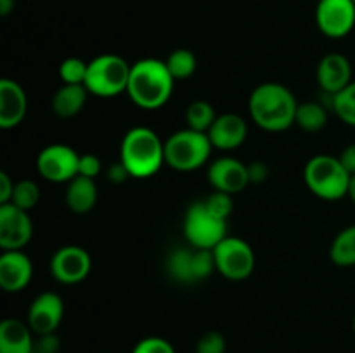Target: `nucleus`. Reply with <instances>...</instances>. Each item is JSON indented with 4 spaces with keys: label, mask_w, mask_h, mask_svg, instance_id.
I'll return each mask as SVG.
<instances>
[{
    "label": "nucleus",
    "mask_w": 355,
    "mask_h": 353,
    "mask_svg": "<svg viewBox=\"0 0 355 353\" xmlns=\"http://www.w3.org/2000/svg\"><path fill=\"white\" fill-rule=\"evenodd\" d=\"M253 123L266 132H284L295 125L298 102L288 87L267 82L257 87L248 100Z\"/></svg>",
    "instance_id": "1"
},
{
    "label": "nucleus",
    "mask_w": 355,
    "mask_h": 353,
    "mask_svg": "<svg viewBox=\"0 0 355 353\" xmlns=\"http://www.w3.org/2000/svg\"><path fill=\"white\" fill-rule=\"evenodd\" d=\"M173 83L175 80L170 75L165 61L146 57L132 64L127 93L141 109H159L168 102Z\"/></svg>",
    "instance_id": "2"
},
{
    "label": "nucleus",
    "mask_w": 355,
    "mask_h": 353,
    "mask_svg": "<svg viewBox=\"0 0 355 353\" xmlns=\"http://www.w3.org/2000/svg\"><path fill=\"white\" fill-rule=\"evenodd\" d=\"M120 161L134 179H149L165 165V142L151 128H130L121 138Z\"/></svg>",
    "instance_id": "3"
},
{
    "label": "nucleus",
    "mask_w": 355,
    "mask_h": 353,
    "mask_svg": "<svg viewBox=\"0 0 355 353\" xmlns=\"http://www.w3.org/2000/svg\"><path fill=\"white\" fill-rule=\"evenodd\" d=\"M350 173L338 158L318 154L305 165L304 179L309 190L324 201H338L349 194Z\"/></svg>",
    "instance_id": "4"
},
{
    "label": "nucleus",
    "mask_w": 355,
    "mask_h": 353,
    "mask_svg": "<svg viewBox=\"0 0 355 353\" xmlns=\"http://www.w3.org/2000/svg\"><path fill=\"white\" fill-rule=\"evenodd\" d=\"M211 149L208 134L184 128L165 141V163L177 172H193L208 161Z\"/></svg>",
    "instance_id": "5"
},
{
    "label": "nucleus",
    "mask_w": 355,
    "mask_h": 353,
    "mask_svg": "<svg viewBox=\"0 0 355 353\" xmlns=\"http://www.w3.org/2000/svg\"><path fill=\"white\" fill-rule=\"evenodd\" d=\"M130 68L121 55L101 54L89 62L85 87L89 93L103 99L116 97L127 92Z\"/></svg>",
    "instance_id": "6"
},
{
    "label": "nucleus",
    "mask_w": 355,
    "mask_h": 353,
    "mask_svg": "<svg viewBox=\"0 0 355 353\" xmlns=\"http://www.w3.org/2000/svg\"><path fill=\"white\" fill-rule=\"evenodd\" d=\"M182 228L187 244L194 248L214 249L222 239L227 237V221L215 217L205 201H196L187 208Z\"/></svg>",
    "instance_id": "7"
},
{
    "label": "nucleus",
    "mask_w": 355,
    "mask_h": 353,
    "mask_svg": "<svg viewBox=\"0 0 355 353\" xmlns=\"http://www.w3.org/2000/svg\"><path fill=\"white\" fill-rule=\"evenodd\" d=\"M166 272L180 284H193L208 279L211 273L217 272L214 251L194 246L173 249L166 258Z\"/></svg>",
    "instance_id": "8"
},
{
    "label": "nucleus",
    "mask_w": 355,
    "mask_h": 353,
    "mask_svg": "<svg viewBox=\"0 0 355 353\" xmlns=\"http://www.w3.org/2000/svg\"><path fill=\"white\" fill-rule=\"evenodd\" d=\"M217 272L229 280H245L255 270V251L241 237L227 235L214 249Z\"/></svg>",
    "instance_id": "9"
},
{
    "label": "nucleus",
    "mask_w": 355,
    "mask_h": 353,
    "mask_svg": "<svg viewBox=\"0 0 355 353\" xmlns=\"http://www.w3.org/2000/svg\"><path fill=\"white\" fill-rule=\"evenodd\" d=\"M80 154L66 144H51L37 156V172L54 183H68L78 175Z\"/></svg>",
    "instance_id": "10"
},
{
    "label": "nucleus",
    "mask_w": 355,
    "mask_h": 353,
    "mask_svg": "<svg viewBox=\"0 0 355 353\" xmlns=\"http://www.w3.org/2000/svg\"><path fill=\"white\" fill-rule=\"evenodd\" d=\"M315 24L329 38H343L355 26L354 0H319L315 7Z\"/></svg>",
    "instance_id": "11"
},
{
    "label": "nucleus",
    "mask_w": 355,
    "mask_h": 353,
    "mask_svg": "<svg viewBox=\"0 0 355 353\" xmlns=\"http://www.w3.org/2000/svg\"><path fill=\"white\" fill-rule=\"evenodd\" d=\"M33 235V221L30 211L14 206L12 203L0 204V248L2 251L24 249Z\"/></svg>",
    "instance_id": "12"
},
{
    "label": "nucleus",
    "mask_w": 355,
    "mask_h": 353,
    "mask_svg": "<svg viewBox=\"0 0 355 353\" xmlns=\"http://www.w3.org/2000/svg\"><path fill=\"white\" fill-rule=\"evenodd\" d=\"M92 260L83 248L75 244L62 246L52 255L51 273L61 284H78L90 273Z\"/></svg>",
    "instance_id": "13"
},
{
    "label": "nucleus",
    "mask_w": 355,
    "mask_h": 353,
    "mask_svg": "<svg viewBox=\"0 0 355 353\" xmlns=\"http://www.w3.org/2000/svg\"><path fill=\"white\" fill-rule=\"evenodd\" d=\"M64 317V303L58 293H40L28 308V325L35 334H52Z\"/></svg>",
    "instance_id": "14"
},
{
    "label": "nucleus",
    "mask_w": 355,
    "mask_h": 353,
    "mask_svg": "<svg viewBox=\"0 0 355 353\" xmlns=\"http://www.w3.org/2000/svg\"><path fill=\"white\" fill-rule=\"evenodd\" d=\"M208 182L214 187V190H222L227 194H239L248 187V166L239 159L224 156V158L215 159L208 166Z\"/></svg>",
    "instance_id": "15"
},
{
    "label": "nucleus",
    "mask_w": 355,
    "mask_h": 353,
    "mask_svg": "<svg viewBox=\"0 0 355 353\" xmlns=\"http://www.w3.org/2000/svg\"><path fill=\"white\" fill-rule=\"evenodd\" d=\"M33 279V263L23 249L0 255V287L6 293H19Z\"/></svg>",
    "instance_id": "16"
},
{
    "label": "nucleus",
    "mask_w": 355,
    "mask_h": 353,
    "mask_svg": "<svg viewBox=\"0 0 355 353\" xmlns=\"http://www.w3.org/2000/svg\"><path fill=\"white\" fill-rule=\"evenodd\" d=\"M315 76H318V83L324 96H336L354 82L352 64L347 55L331 52L319 61Z\"/></svg>",
    "instance_id": "17"
},
{
    "label": "nucleus",
    "mask_w": 355,
    "mask_h": 353,
    "mask_svg": "<svg viewBox=\"0 0 355 353\" xmlns=\"http://www.w3.org/2000/svg\"><path fill=\"white\" fill-rule=\"evenodd\" d=\"M26 111L28 99L23 87L16 80H0V128H16L24 120Z\"/></svg>",
    "instance_id": "18"
},
{
    "label": "nucleus",
    "mask_w": 355,
    "mask_h": 353,
    "mask_svg": "<svg viewBox=\"0 0 355 353\" xmlns=\"http://www.w3.org/2000/svg\"><path fill=\"white\" fill-rule=\"evenodd\" d=\"M246 135H248V125L239 114L234 113L218 114L217 120L208 130V138H210L211 145L214 149H220V151L238 149L246 141Z\"/></svg>",
    "instance_id": "19"
},
{
    "label": "nucleus",
    "mask_w": 355,
    "mask_h": 353,
    "mask_svg": "<svg viewBox=\"0 0 355 353\" xmlns=\"http://www.w3.org/2000/svg\"><path fill=\"white\" fill-rule=\"evenodd\" d=\"M35 332L28 322L19 318H3L0 324V353H30Z\"/></svg>",
    "instance_id": "20"
},
{
    "label": "nucleus",
    "mask_w": 355,
    "mask_h": 353,
    "mask_svg": "<svg viewBox=\"0 0 355 353\" xmlns=\"http://www.w3.org/2000/svg\"><path fill=\"white\" fill-rule=\"evenodd\" d=\"M66 206L76 215H85L96 206L97 203V183L96 179L76 175L71 182H68L64 194Z\"/></svg>",
    "instance_id": "21"
},
{
    "label": "nucleus",
    "mask_w": 355,
    "mask_h": 353,
    "mask_svg": "<svg viewBox=\"0 0 355 353\" xmlns=\"http://www.w3.org/2000/svg\"><path fill=\"white\" fill-rule=\"evenodd\" d=\"M89 90L85 85H64L52 97V111L59 118H73L83 109Z\"/></svg>",
    "instance_id": "22"
},
{
    "label": "nucleus",
    "mask_w": 355,
    "mask_h": 353,
    "mask_svg": "<svg viewBox=\"0 0 355 353\" xmlns=\"http://www.w3.org/2000/svg\"><path fill=\"white\" fill-rule=\"evenodd\" d=\"M328 123V109L322 102L309 100V102H298L295 125L305 132H319Z\"/></svg>",
    "instance_id": "23"
},
{
    "label": "nucleus",
    "mask_w": 355,
    "mask_h": 353,
    "mask_svg": "<svg viewBox=\"0 0 355 353\" xmlns=\"http://www.w3.org/2000/svg\"><path fill=\"white\" fill-rule=\"evenodd\" d=\"M329 258L338 266H355V225L336 234L329 248Z\"/></svg>",
    "instance_id": "24"
},
{
    "label": "nucleus",
    "mask_w": 355,
    "mask_h": 353,
    "mask_svg": "<svg viewBox=\"0 0 355 353\" xmlns=\"http://www.w3.org/2000/svg\"><path fill=\"white\" fill-rule=\"evenodd\" d=\"M218 114H215L214 106L207 100H194L187 106L186 111V121L187 128L196 132H203L208 134V130L211 128L214 121L217 120Z\"/></svg>",
    "instance_id": "25"
},
{
    "label": "nucleus",
    "mask_w": 355,
    "mask_h": 353,
    "mask_svg": "<svg viewBox=\"0 0 355 353\" xmlns=\"http://www.w3.org/2000/svg\"><path fill=\"white\" fill-rule=\"evenodd\" d=\"M165 64L168 68L170 75L177 82V80H187L194 75L198 68V59L189 48H177L166 57Z\"/></svg>",
    "instance_id": "26"
},
{
    "label": "nucleus",
    "mask_w": 355,
    "mask_h": 353,
    "mask_svg": "<svg viewBox=\"0 0 355 353\" xmlns=\"http://www.w3.org/2000/svg\"><path fill=\"white\" fill-rule=\"evenodd\" d=\"M329 106L349 127H355V80L336 96H329Z\"/></svg>",
    "instance_id": "27"
},
{
    "label": "nucleus",
    "mask_w": 355,
    "mask_h": 353,
    "mask_svg": "<svg viewBox=\"0 0 355 353\" xmlns=\"http://www.w3.org/2000/svg\"><path fill=\"white\" fill-rule=\"evenodd\" d=\"M38 201H40V187L37 185V182H33V180H19V182H16L12 201H10L14 206L30 211L37 206Z\"/></svg>",
    "instance_id": "28"
},
{
    "label": "nucleus",
    "mask_w": 355,
    "mask_h": 353,
    "mask_svg": "<svg viewBox=\"0 0 355 353\" xmlns=\"http://www.w3.org/2000/svg\"><path fill=\"white\" fill-rule=\"evenodd\" d=\"M89 62L80 57H68L59 66V76L64 85H85Z\"/></svg>",
    "instance_id": "29"
},
{
    "label": "nucleus",
    "mask_w": 355,
    "mask_h": 353,
    "mask_svg": "<svg viewBox=\"0 0 355 353\" xmlns=\"http://www.w3.org/2000/svg\"><path fill=\"white\" fill-rule=\"evenodd\" d=\"M208 210L215 215V217L222 218V220L227 221V218L231 217L232 210H234V204H232V194L222 192V190H214L210 196L205 199Z\"/></svg>",
    "instance_id": "30"
},
{
    "label": "nucleus",
    "mask_w": 355,
    "mask_h": 353,
    "mask_svg": "<svg viewBox=\"0 0 355 353\" xmlns=\"http://www.w3.org/2000/svg\"><path fill=\"white\" fill-rule=\"evenodd\" d=\"M227 343L222 332L208 331L198 339L196 353H225Z\"/></svg>",
    "instance_id": "31"
},
{
    "label": "nucleus",
    "mask_w": 355,
    "mask_h": 353,
    "mask_svg": "<svg viewBox=\"0 0 355 353\" xmlns=\"http://www.w3.org/2000/svg\"><path fill=\"white\" fill-rule=\"evenodd\" d=\"M132 353H175L172 343L159 336H149L134 346Z\"/></svg>",
    "instance_id": "32"
},
{
    "label": "nucleus",
    "mask_w": 355,
    "mask_h": 353,
    "mask_svg": "<svg viewBox=\"0 0 355 353\" xmlns=\"http://www.w3.org/2000/svg\"><path fill=\"white\" fill-rule=\"evenodd\" d=\"M59 350H61V339L55 332H52V334H35L30 353H59Z\"/></svg>",
    "instance_id": "33"
},
{
    "label": "nucleus",
    "mask_w": 355,
    "mask_h": 353,
    "mask_svg": "<svg viewBox=\"0 0 355 353\" xmlns=\"http://www.w3.org/2000/svg\"><path fill=\"white\" fill-rule=\"evenodd\" d=\"M103 170V163H101L99 156L92 154V152H85L80 154L78 163V175L89 176V179H96Z\"/></svg>",
    "instance_id": "34"
},
{
    "label": "nucleus",
    "mask_w": 355,
    "mask_h": 353,
    "mask_svg": "<svg viewBox=\"0 0 355 353\" xmlns=\"http://www.w3.org/2000/svg\"><path fill=\"white\" fill-rule=\"evenodd\" d=\"M246 166H248L250 183H262L266 182L267 176H269V166L263 161H252Z\"/></svg>",
    "instance_id": "35"
},
{
    "label": "nucleus",
    "mask_w": 355,
    "mask_h": 353,
    "mask_svg": "<svg viewBox=\"0 0 355 353\" xmlns=\"http://www.w3.org/2000/svg\"><path fill=\"white\" fill-rule=\"evenodd\" d=\"M107 180H110L111 183H123L125 180L130 179V173H128V170L125 168V165L121 161H116L113 163V165L107 168Z\"/></svg>",
    "instance_id": "36"
},
{
    "label": "nucleus",
    "mask_w": 355,
    "mask_h": 353,
    "mask_svg": "<svg viewBox=\"0 0 355 353\" xmlns=\"http://www.w3.org/2000/svg\"><path fill=\"white\" fill-rule=\"evenodd\" d=\"M14 185L16 182H12V179L6 172L0 173V204H7L12 201Z\"/></svg>",
    "instance_id": "37"
},
{
    "label": "nucleus",
    "mask_w": 355,
    "mask_h": 353,
    "mask_svg": "<svg viewBox=\"0 0 355 353\" xmlns=\"http://www.w3.org/2000/svg\"><path fill=\"white\" fill-rule=\"evenodd\" d=\"M338 159L342 161V165L345 166V170L350 175H355V144L347 145L342 151V154L338 156Z\"/></svg>",
    "instance_id": "38"
},
{
    "label": "nucleus",
    "mask_w": 355,
    "mask_h": 353,
    "mask_svg": "<svg viewBox=\"0 0 355 353\" xmlns=\"http://www.w3.org/2000/svg\"><path fill=\"white\" fill-rule=\"evenodd\" d=\"M14 6H16V0H0V14L9 16L14 10Z\"/></svg>",
    "instance_id": "39"
},
{
    "label": "nucleus",
    "mask_w": 355,
    "mask_h": 353,
    "mask_svg": "<svg viewBox=\"0 0 355 353\" xmlns=\"http://www.w3.org/2000/svg\"><path fill=\"white\" fill-rule=\"evenodd\" d=\"M347 196L350 197V201L355 204V175L350 176V183H349V194Z\"/></svg>",
    "instance_id": "40"
},
{
    "label": "nucleus",
    "mask_w": 355,
    "mask_h": 353,
    "mask_svg": "<svg viewBox=\"0 0 355 353\" xmlns=\"http://www.w3.org/2000/svg\"><path fill=\"white\" fill-rule=\"evenodd\" d=\"M352 327H354V334H355V317H354V324H352Z\"/></svg>",
    "instance_id": "41"
}]
</instances>
